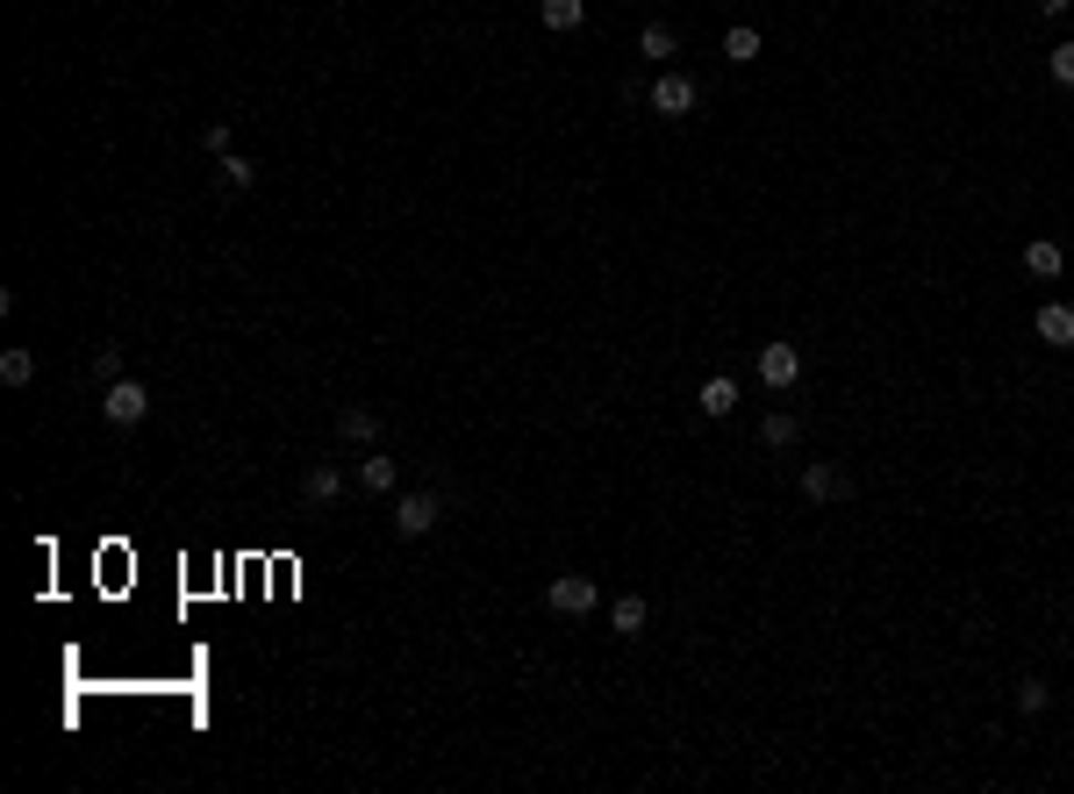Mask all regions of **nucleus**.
<instances>
[{"instance_id": "nucleus-1", "label": "nucleus", "mask_w": 1074, "mask_h": 794, "mask_svg": "<svg viewBox=\"0 0 1074 794\" xmlns=\"http://www.w3.org/2000/svg\"><path fill=\"white\" fill-rule=\"evenodd\" d=\"M595 602H602V587L587 573H559L552 587H544V608H552V616H595Z\"/></svg>"}, {"instance_id": "nucleus-2", "label": "nucleus", "mask_w": 1074, "mask_h": 794, "mask_svg": "<svg viewBox=\"0 0 1074 794\" xmlns=\"http://www.w3.org/2000/svg\"><path fill=\"white\" fill-rule=\"evenodd\" d=\"M101 416H108L115 430H129V422L150 416V394L136 387V379H108V387H101Z\"/></svg>"}, {"instance_id": "nucleus-3", "label": "nucleus", "mask_w": 1074, "mask_h": 794, "mask_svg": "<svg viewBox=\"0 0 1074 794\" xmlns=\"http://www.w3.org/2000/svg\"><path fill=\"white\" fill-rule=\"evenodd\" d=\"M695 101H702V86H695L688 72H659V80H653V108L659 115L680 122V115H695Z\"/></svg>"}, {"instance_id": "nucleus-4", "label": "nucleus", "mask_w": 1074, "mask_h": 794, "mask_svg": "<svg viewBox=\"0 0 1074 794\" xmlns=\"http://www.w3.org/2000/svg\"><path fill=\"white\" fill-rule=\"evenodd\" d=\"M760 379L774 394H789L795 379H803V351H795V344H760Z\"/></svg>"}, {"instance_id": "nucleus-5", "label": "nucleus", "mask_w": 1074, "mask_h": 794, "mask_svg": "<svg viewBox=\"0 0 1074 794\" xmlns=\"http://www.w3.org/2000/svg\"><path fill=\"white\" fill-rule=\"evenodd\" d=\"M437 515H445V501H437V494H402L395 501V530H402V537H430Z\"/></svg>"}, {"instance_id": "nucleus-6", "label": "nucleus", "mask_w": 1074, "mask_h": 794, "mask_svg": "<svg viewBox=\"0 0 1074 794\" xmlns=\"http://www.w3.org/2000/svg\"><path fill=\"white\" fill-rule=\"evenodd\" d=\"M803 494L810 501H845L853 480H845V466H831V458H810V466H803Z\"/></svg>"}, {"instance_id": "nucleus-7", "label": "nucleus", "mask_w": 1074, "mask_h": 794, "mask_svg": "<svg viewBox=\"0 0 1074 794\" xmlns=\"http://www.w3.org/2000/svg\"><path fill=\"white\" fill-rule=\"evenodd\" d=\"M1032 330H1039V344H1053V351H1074V309H1067V301H1046V309L1032 315Z\"/></svg>"}, {"instance_id": "nucleus-8", "label": "nucleus", "mask_w": 1074, "mask_h": 794, "mask_svg": "<svg viewBox=\"0 0 1074 794\" xmlns=\"http://www.w3.org/2000/svg\"><path fill=\"white\" fill-rule=\"evenodd\" d=\"M1024 272H1032V280H1061V272H1067V251L1053 237H1032V243H1024Z\"/></svg>"}, {"instance_id": "nucleus-9", "label": "nucleus", "mask_w": 1074, "mask_h": 794, "mask_svg": "<svg viewBox=\"0 0 1074 794\" xmlns=\"http://www.w3.org/2000/svg\"><path fill=\"white\" fill-rule=\"evenodd\" d=\"M538 22L552 29V36H573V29L587 22V0H538Z\"/></svg>"}, {"instance_id": "nucleus-10", "label": "nucleus", "mask_w": 1074, "mask_h": 794, "mask_svg": "<svg viewBox=\"0 0 1074 794\" xmlns=\"http://www.w3.org/2000/svg\"><path fill=\"white\" fill-rule=\"evenodd\" d=\"M695 408H702V416L709 422H723V416H731V408H738V379H702V394H695Z\"/></svg>"}, {"instance_id": "nucleus-11", "label": "nucleus", "mask_w": 1074, "mask_h": 794, "mask_svg": "<svg viewBox=\"0 0 1074 794\" xmlns=\"http://www.w3.org/2000/svg\"><path fill=\"white\" fill-rule=\"evenodd\" d=\"M395 480H402V466H395L387 451L358 458V487H366V494H395Z\"/></svg>"}, {"instance_id": "nucleus-12", "label": "nucleus", "mask_w": 1074, "mask_h": 794, "mask_svg": "<svg viewBox=\"0 0 1074 794\" xmlns=\"http://www.w3.org/2000/svg\"><path fill=\"white\" fill-rule=\"evenodd\" d=\"M645 616H653V608H645V594H616L609 630H616V637H645Z\"/></svg>"}, {"instance_id": "nucleus-13", "label": "nucleus", "mask_w": 1074, "mask_h": 794, "mask_svg": "<svg viewBox=\"0 0 1074 794\" xmlns=\"http://www.w3.org/2000/svg\"><path fill=\"white\" fill-rule=\"evenodd\" d=\"M337 437H344V445H380V416H373V408H344Z\"/></svg>"}, {"instance_id": "nucleus-14", "label": "nucleus", "mask_w": 1074, "mask_h": 794, "mask_svg": "<svg viewBox=\"0 0 1074 794\" xmlns=\"http://www.w3.org/2000/svg\"><path fill=\"white\" fill-rule=\"evenodd\" d=\"M301 494H309V501H337L344 494V472L337 466H309V472H301Z\"/></svg>"}, {"instance_id": "nucleus-15", "label": "nucleus", "mask_w": 1074, "mask_h": 794, "mask_svg": "<svg viewBox=\"0 0 1074 794\" xmlns=\"http://www.w3.org/2000/svg\"><path fill=\"white\" fill-rule=\"evenodd\" d=\"M723 58H731V65H752V58H760V29H752V22L723 29Z\"/></svg>"}, {"instance_id": "nucleus-16", "label": "nucleus", "mask_w": 1074, "mask_h": 794, "mask_svg": "<svg viewBox=\"0 0 1074 794\" xmlns=\"http://www.w3.org/2000/svg\"><path fill=\"white\" fill-rule=\"evenodd\" d=\"M216 179H222L230 194H244L251 179H259V165H251V158H237V150H222V158H216Z\"/></svg>"}, {"instance_id": "nucleus-17", "label": "nucleus", "mask_w": 1074, "mask_h": 794, "mask_svg": "<svg viewBox=\"0 0 1074 794\" xmlns=\"http://www.w3.org/2000/svg\"><path fill=\"white\" fill-rule=\"evenodd\" d=\"M0 379H8V387H29V379H37V358H29L22 344H8L0 351Z\"/></svg>"}, {"instance_id": "nucleus-18", "label": "nucleus", "mask_w": 1074, "mask_h": 794, "mask_svg": "<svg viewBox=\"0 0 1074 794\" xmlns=\"http://www.w3.org/2000/svg\"><path fill=\"white\" fill-rule=\"evenodd\" d=\"M760 437H767V445H774V451H789V445H795V437H803V422H795V416H789V408H774V416H767V422H760Z\"/></svg>"}, {"instance_id": "nucleus-19", "label": "nucleus", "mask_w": 1074, "mask_h": 794, "mask_svg": "<svg viewBox=\"0 0 1074 794\" xmlns=\"http://www.w3.org/2000/svg\"><path fill=\"white\" fill-rule=\"evenodd\" d=\"M638 51H645V58H674V29H667V22H645Z\"/></svg>"}, {"instance_id": "nucleus-20", "label": "nucleus", "mask_w": 1074, "mask_h": 794, "mask_svg": "<svg viewBox=\"0 0 1074 794\" xmlns=\"http://www.w3.org/2000/svg\"><path fill=\"white\" fill-rule=\"evenodd\" d=\"M1046 701H1053V687H1046V680H1018V709H1024V715H1039Z\"/></svg>"}, {"instance_id": "nucleus-21", "label": "nucleus", "mask_w": 1074, "mask_h": 794, "mask_svg": "<svg viewBox=\"0 0 1074 794\" xmlns=\"http://www.w3.org/2000/svg\"><path fill=\"white\" fill-rule=\"evenodd\" d=\"M94 379H101V387H108V379H123V351H115V344L94 351Z\"/></svg>"}, {"instance_id": "nucleus-22", "label": "nucleus", "mask_w": 1074, "mask_h": 794, "mask_svg": "<svg viewBox=\"0 0 1074 794\" xmlns=\"http://www.w3.org/2000/svg\"><path fill=\"white\" fill-rule=\"evenodd\" d=\"M1046 72H1053V80H1061V86H1074V43H1061V51L1046 58Z\"/></svg>"}, {"instance_id": "nucleus-23", "label": "nucleus", "mask_w": 1074, "mask_h": 794, "mask_svg": "<svg viewBox=\"0 0 1074 794\" xmlns=\"http://www.w3.org/2000/svg\"><path fill=\"white\" fill-rule=\"evenodd\" d=\"M201 144H208V158H222V150H230V122H208Z\"/></svg>"}, {"instance_id": "nucleus-24", "label": "nucleus", "mask_w": 1074, "mask_h": 794, "mask_svg": "<svg viewBox=\"0 0 1074 794\" xmlns=\"http://www.w3.org/2000/svg\"><path fill=\"white\" fill-rule=\"evenodd\" d=\"M1032 8H1039V14H1067L1074 0H1032Z\"/></svg>"}]
</instances>
